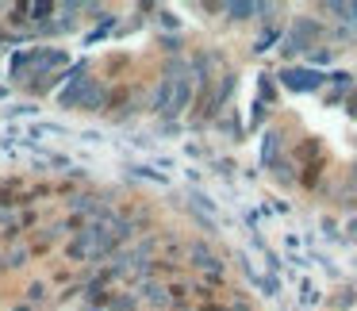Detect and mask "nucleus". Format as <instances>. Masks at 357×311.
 <instances>
[{"label":"nucleus","instance_id":"nucleus-1","mask_svg":"<svg viewBox=\"0 0 357 311\" xmlns=\"http://www.w3.org/2000/svg\"><path fill=\"white\" fill-rule=\"evenodd\" d=\"M0 311H234L211 254L146 192L85 173L0 177Z\"/></svg>","mask_w":357,"mask_h":311}]
</instances>
